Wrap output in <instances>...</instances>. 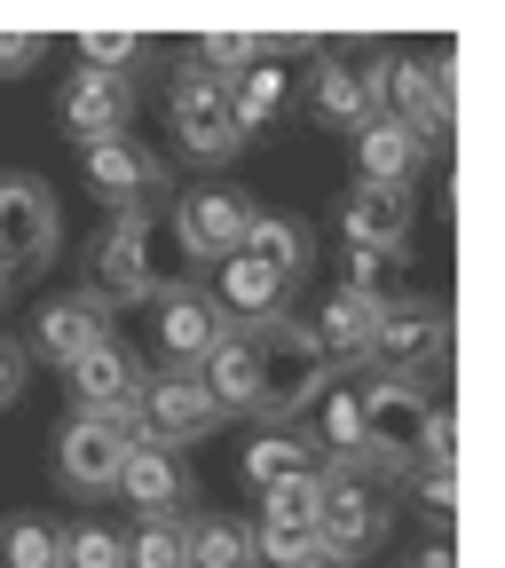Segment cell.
Segmentation results:
<instances>
[{
    "label": "cell",
    "mask_w": 505,
    "mask_h": 568,
    "mask_svg": "<svg viewBox=\"0 0 505 568\" xmlns=\"http://www.w3.org/2000/svg\"><path fill=\"white\" fill-rule=\"evenodd\" d=\"M276 111H284V71H276V63L261 55V63L245 71V80L230 88V126H238V134H261V126H269Z\"/></svg>",
    "instance_id": "obj_28"
},
{
    "label": "cell",
    "mask_w": 505,
    "mask_h": 568,
    "mask_svg": "<svg viewBox=\"0 0 505 568\" xmlns=\"http://www.w3.org/2000/svg\"><path fill=\"white\" fill-rule=\"evenodd\" d=\"M230 332V316L213 308L198 284L190 293H174V301H159V347H166V364H182V372H198L205 364V347Z\"/></svg>",
    "instance_id": "obj_19"
},
{
    "label": "cell",
    "mask_w": 505,
    "mask_h": 568,
    "mask_svg": "<svg viewBox=\"0 0 505 568\" xmlns=\"http://www.w3.org/2000/svg\"><path fill=\"white\" fill-rule=\"evenodd\" d=\"M190 568H253V529L238 514H198L190 521Z\"/></svg>",
    "instance_id": "obj_26"
},
{
    "label": "cell",
    "mask_w": 505,
    "mask_h": 568,
    "mask_svg": "<svg viewBox=\"0 0 505 568\" xmlns=\"http://www.w3.org/2000/svg\"><path fill=\"white\" fill-rule=\"evenodd\" d=\"M301 568H347V560H332V552H309V560H301Z\"/></svg>",
    "instance_id": "obj_39"
},
{
    "label": "cell",
    "mask_w": 505,
    "mask_h": 568,
    "mask_svg": "<svg viewBox=\"0 0 505 568\" xmlns=\"http://www.w3.org/2000/svg\"><path fill=\"white\" fill-rule=\"evenodd\" d=\"M269 48H276V40H261V32H205V40H198V71L230 88V80H245Z\"/></svg>",
    "instance_id": "obj_30"
},
{
    "label": "cell",
    "mask_w": 505,
    "mask_h": 568,
    "mask_svg": "<svg viewBox=\"0 0 505 568\" xmlns=\"http://www.w3.org/2000/svg\"><path fill=\"white\" fill-rule=\"evenodd\" d=\"M261 339V379H253V418H269V426H284V418H301L340 372L324 364V347L309 339V324H293V316H276V324H261L253 332Z\"/></svg>",
    "instance_id": "obj_3"
},
{
    "label": "cell",
    "mask_w": 505,
    "mask_h": 568,
    "mask_svg": "<svg viewBox=\"0 0 505 568\" xmlns=\"http://www.w3.org/2000/svg\"><path fill=\"white\" fill-rule=\"evenodd\" d=\"M443 347H451V324H443V308L435 301H387L380 316H372V355L364 364H380V372H395V379H426L443 364Z\"/></svg>",
    "instance_id": "obj_10"
},
{
    "label": "cell",
    "mask_w": 505,
    "mask_h": 568,
    "mask_svg": "<svg viewBox=\"0 0 505 568\" xmlns=\"http://www.w3.org/2000/svg\"><path fill=\"white\" fill-rule=\"evenodd\" d=\"M63 253V205L40 174H0V276H40Z\"/></svg>",
    "instance_id": "obj_5"
},
{
    "label": "cell",
    "mask_w": 505,
    "mask_h": 568,
    "mask_svg": "<svg viewBox=\"0 0 505 568\" xmlns=\"http://www.w3.org/2000/svg\"><path fill=\"white\" fill-rule=\"evenodd\" d=\"M284 293H293L284 276L253 268L245 253H230V261H222V301H213V308H222V316H238L245 332H261V324H276V316H284Z\"/></svg>",
    "instance_id": "obj_22"
},
{
    "label": "cell",
    "mask_w": 505,
    "mask_h": 568,
    "mask_svg": "<svg viewBox=\"0 0 505 568\" xmlns=\"http://www.w3.org/2000/svg\"><path fill=\"white\" fill-rule=\"evenodd\" d=\"M253 268H269V276H284L293 284L301 276V261H309V230L293 222V213H253V230H245V245H238Z\"/></svg>",
    "instance_id": "obj_25"
},
{
    "label": "cell",
    "mask_w": 505,
    "mask_h": 568,
    "mask_svg": "<svg viewBox=\"0 0 505 568\" xmlns=\"http://www.w3.org/2000/svg\"><path fill=\"white\" fill-rule=\"evenodd\" d=\"M403 481H411V497H418L426 521H451V514H458V466H451V458H418Z\"/></svg>",
    "instance_id": "obj_32"
},
{
    "label": "cell",
    "mask_w": 505,
    "mask_h": 568,
    "mask_svg": "<svg viewBox=\"0 0 505 568\" xmlns=\"http://www.w3.org/2000/svg\"><path fill=\"white\" fill-rule=\"evenodd\" d=\"M340 230H347L355 253H403V237H411V190L355 182L347 205H340Z\"/></svg>",
    "instance_id": "obj_17"
},
{
    "label": "cell",
    "mask_w": 505,
    "mask_h": 568,
    "mask_svg": "<svg viewBox=\"0 0 505 568\" xmlns=\"http://www.w3.org/2000/svg\"><path fill=\"white\" fill-rule=\"evenodd\" d=\"M372 301L364 293H347V284H340V293L316 308V324H309V339L324 347V364L340 372V364H364V355H372Z\"/></svg>",
    "instance_id": "obj_21"
},
{
    "label": "cell",
    "mask_w": 505,
    "mask_h": 568,
    "mask_svg": "<svg viewBox=\"0 0 505 568\" xmlns=\"http://www.w3.org/2000/svg\"><path fill=\"white\" fill-rule=\"evenodd\" d=\"M166 119H174V142H182V159H190V166H222V159L245 151V134L230 126V88H222V80H205L198 63L174 71Z\"/></svg>",
    "instance_id": "obj_7"
},
{
    "label": "cell",
    "mask_w": 505,
    "mask_h": 568,
    "mask_svg": "<svg viewBox=\"0 0 505 568\" xmlns=\"http://www.w3.org/2000/svg\"><path fill=\"white\" fill-rule=\"evenodd\" d=\"M0 308H9V276H0Z\"/></svg>",
    "instance_id": "obj_40"
},
{
    "label": "cell",
    "mask_w": 505,
    "mask_h": 568,
    "mask_svg": "<svg viewBox=\"0 0 505 568\" xmlns=\"http://www.w3.org/2000/svg\"><path fill=\"white\" fill-rule=\"evenodd\" d=\"M198 379H205V395H213V410H245L253 418V379H261V339L245 332V324H230L222 339L205 347V364H198Z\"/></svg>",
    "instance_id": "obj_18"
},
{
    "label": "cell",
    "mask_w": 505,
    "mask_h": 568,
    "mask_svg": "<svg viewBox=\"0 0 505 568\" xmlns=\"http://www.w3.org/2000/svg\"><path fill=\"white\" fill-rule=\"evenodd\" d=\"M88 190L119 213V205H166V159L159 151H142L134 134H119V142H88Z\"/></svg>",
    "instance_id": "obj_12"
},
{
    "label": "cell",
    "mask_w": 505,
    "mask_h": 568,
    "mask_svg": "<svg viewBox=\"0 0 505 568\" xmlns=\"http://www.w3.org/2000/svg\"><path fill=\"white\" fill-rule=\"evenodd\" d=\"M63 568H127V537L103 529V521L63 529Z\"/></svg>",
    "instance_id": "obj_33"
},
{
    "label": "cell",
    "mask_w": 505,
    "mask_h": 568,
    "mask_svg": "<svg viewBox=\"0 0 505 568\" xmlns=\"http://www.w3.org/2000/svg\"><path fill=\"white\" fill-rule=\"evenodd\" d=\"M127 568H190V521H134Z\"/></svg>",
    "instance_id": "obj_31"
},
{
    "label": "cell",
    "mask_w": 505,
    "mask_h": 568,
    "mask_svg": "<svg viewBox=\"0 0 505 568\" xmlns=\"http://www.w3.org/2000/svg\"><path fill=\"white\" fill-rule=\"evenodd\" d=\"M355 403H364V474L395 481L426 458V443H435V395H426V379H395V372H372L364 387H355Z\"/></svg>",
    "instance_id": "obj_2"
},
{
    "label": "cell",
    "mask_w": 505,
    "mask_h": 568,
    "mask_svg": "<svg viewBox=\"0 0 505 568\" xmlns=\"http://www.w3.org/2000/svg\"><path fill=\"white\" fill-rule=\"evenodd\" d=\"M174 222H182V237H190V253H198L205 268H222V261L245 245V230H253V197L230 190V182H205V190L174 197Z\"/></svg>",
    "instance_id": "obj_11"
},
{
    "label": "cell",
    "mask_w": 505,
    "mask_h": 568,
    "mask_svg": "<svg viewBox=\"0 0 505 568\" xmlns=\"http://www.w3.org/2000/svg\"><path fill=\"white\" fill-rule=\"evenodd\" d=\"M0 568H63V529L40 521V514L9 521L0 529Z\"/></svg>",
    "instance_id": "obj_29"
},
{
    "label": "cell",
    "mask_w": 505,
    "mask_h": 568,
    "mask_svg": "<svg viewBox=\"0 0 505 568\" xmlns=\"http://www.w3.org/2000/svg\"><path fill=\"white\" fill-rule=\"evenodd\" d=\"M80 55H88V71H127L142 55V40L134 32H80Z\"/></svg>",
    "instance_id": "obj_34"
},
{
    "label": "cell",
    "mask_w": 505,
    "mask_h": 568,
    "mask_svg": "<svg viewBox=\"0 0 505 568\" xmlns=\"http://www.w3.org/2000/svg\"><path fill=\"white\" fill-rule=\"evenodd\" d=\"M40 55H48V40H40V32H0V80H24Z\"/></svg>",
    "instance_id": "obj_35"
},
{
    "label": "cell",
    "mask_w": 505,
    "mask_h": 568,
    "mask_svg": "<svg viewBox=\"0 0 505 568\" xmlns=\"http://www.w3.org/2000/svg\"><path fill=\"white\" fill-rule=\"evenodd\" d=\"M134 418H142V435H151L159 450H182V443H205L213 426H222V410H213L205 379L166 364V372H142V395H134Z\"/></svg>",
    "instance_id": "obj_9"
},
{
    "label": "cell",
    "mask_w": 505,
    "mask_h": 568,
    "mask_svg": "<svg viewBox=\"0 0 505 568\" xmlns=\"http://www.w3.org/2000/svg\"><path fill=\"white\" fill-rule=\"evenodd\" d=\"M316 119L340 126V134H364L380 111H372V88H364V71L340 63V55H316Z\"/></svg>",
    "instance_id": "obj_24"
},
{
    "label": "cell",
    "mask_w": 505,
    "mask_h": 568,
    "mask_svg": "<svg viewBox=\"0 0 505 568\" xmlns=\"http://www.w3.org/2000/svg\"><path fill=\"white\" fill-rule=\"evenodd\" d=\"M426 166V142L403 126V119H372L355 134V182H387V190H411V174Z\"/></svg>",
    "instance_id": "obj_20"
},
{
    "label": "cell",
    "mask_w": 505,
    "mask_h": 568,
    "mask_svg": "<svg viewBox=\"0 0 505 568\" xmlns=\"http://www.w3.org/2000/svg\"><path fill=\"white\" fill-rule=\"evenodd\" d=\"M261 514H316V474H309V481H276V489H261Z\"/></svg>",
    "instance_id": "obj_36"
},
{
    "label": "cell",
    "mask_w": 505,
    "mask_h": 568,
    "mask_svg": "<svg viewBox=\"0 0 505 568\" xmlns=\"http://www.w3.org/2000/svg\"><path fill=\"white\" fill-rule=\"evenodd\" d=\"M24 364H32V355H24L17 339H0V410H9V403L24 395Z\"/></svg>",
    "instance_id": "obj_37"
},
{
    "label": "cell",
    "mask_w": 505,
    "mask_h": 568,
    "mask_svg": "<svg viewBox=\"0 0 505 568\" xmlns=\"http://www.w3.org/2000/svg\"><path fill=\"white\" fill-rule=\"evenodd\" d=\"M364 88H372V111L380 119H403L426 151H435V134H451V80L435 63H418V55H380L364 71Z\"/></svg>",
    "instance_id": "obj_8"
},
{
    "label": "cell",
    "mask_w": 505,
    "mask_h": 568,
    "mask_svg": "<svg viewBox=\"0 0 505 568\" xmlns=\"http://www.w3.org/2000/svg\"><path fill=\"white\" fill-rule=\"evenodd\" d=\"M387 481L380 474H364V466H324L316 474V552H332V560H364V552H380V537H387Z\"/></svg>",
    "instance_id": "obj_4"
},
{
    "label": "cell",
    "mask_w": 505,
    "mask_h": 568,
    "mask_svg": "<svg viewBox=\"0 0 505 568\" xmlns=\"http://www.w3.org/2000/svg\"><path fill=\"white\" fill-rule=\"evenodd\" d=\"M111 339V308L95 301V293H55V301H40V316H32V347L24 355H40V364H80L88 347H103Z\"/></svg>",
    "instance_id": "obj_14"
},
{
    "label": "cell",
    "mask_w": 505,
    "mask_h": 568,
    "mask_svg": "<svg viewBox=\"0 0 505 568\" xmlns=\"http://www.w3.org/2000/svg\"><path fill=\"white\" fill-rule=\"evenodd\" d=\"M119 489H127V506H134L142 521H182V506H190V474H182V458L159 450V443H134V450H127Z\"/></svg>",
    "instance_id": "obj_16"
},
{
    "label": "cell",
    "mask_w": 505,
    "mask_h": 568,
    "mask_svg": "<svg viewBox=\"0 0 505 568\" xmlns=\"http://www.w3.org/2000/svg\"><path fill=\"white\" fill-rule=\"evenodd\" d=\"M63 379H71V403H80L88 418H134L142 364H134V347H127V339H103V347H88L80 364H63Z\"/></svg>",
    "instance_id": "obj_15"
},
{
    "label": "cell",
    "mask_w": 505,
    "mask_h": 568,
    "mask_svg": "<svg viewBox=\"0 0 505 568\" xmlns=\"http://www.w3.org/2000/svg\"><path fill=\"white\" fill-rule=\"evenodd\" d=\"M134 443H151V435H142V418H88V410H71L55 426V474H63V489L111 497Z\"/></svg>",
    "instance_id": "obj_6"
},
{
    "label": "cell",
    "mask_w": 505,
    "mask_h": 568,
    "mask_svg": "<svg viewBox=\"0 0 505 568\" xmlns=\"http://www.w3.org/2000/svg\"><path fill=\"white\" fill-rule=\"evenodd\" d=\"M403 568H451V545H435V552H418V560H403Z\"/></svg>",
    "instance_id": "obj_38"
},
{
    "label": "cell",
    "mask_w": 505,
    "mask_h": 568,
    "mask_svg": "<svg viewBox=\"0 0 505 568\" xmlns=\"http://www.w3.org/2000/svg\"><path fill=\"white\" fill-rule=\"evenodd\" d=\"M55 119H63V134H80V142H119L134 126V80H127V71H71Z\"/></svg>",
    "instance_id": "obj_13"
},
{
    "label": "cell",
    "mask_w": 505,
    "mask_h": 568,
    "mask_svg": "<svg viewBox=\"0 0 505 568\" xmlns=\"http://www.w3.org/2000/svg\"><path fill=\"white\" fill-rule=\"evenodd\" d=\"M245 481L253 489H276V481H309V474H324V450L316 443H301V435H284V426H269V435H253L245 443Z\"/></svg>",
    "instance_id": "obj_23"
},
{
    "label": "cell",
    "mask_w": 505,
    "mask_h": 568,
    "mask_svg": "<svg viewBox=\"0 0 505 568\" xmlns=\"http://www.w3.org/2000/svg\"><path fill=\"white\" fill-rule=\"evenodd\" d=\"M88 268H95L88 293H95L103 308H134V301H174V293H190L205 261L190 253L174 205H119L111 222L95 230V245H88Z\"/></svg>",
    "instance_id": "obj_1"
},
{
    "label": "cell",
    "mask_w": 505,
    "mask_h": 568,
    "mask_svg": "<svg viewBox=\"0 0 505 568\" xmlns=\"http://www.w3.org/2000/svg\"><path fill=\"white\" fill-rule=\"evenodd\" d=\"M309 552H316V514H261V521H253V560L301 568Z\"/></svg>",
    "instance_id": "obj_27"
}]
</instances>
